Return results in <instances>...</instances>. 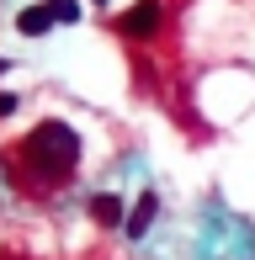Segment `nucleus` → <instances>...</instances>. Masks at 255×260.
Returning a JSON list of instances; mask_svg holds the SVG:
<instances>
[{
  "label": "nucleus",
  "mask_w": 255,
  "mask_h": 260,
  "mask_svg": "<svg viewBox=\"0 0 255 260\" xmlns=\"http://www.w3.org/2000/svg\"><path fill=\"white\" fill-rule=\"evenodd\" d=\"M154 212H160V197H154V191H138V202L128 207L122 234H128V239H144V234H149V223H154Z\"/></svg>",
  "instance_id": "3"
},
{
  "label": "nucleus",
  "mask_w": 255,
  "mask_h": 260,
  "mask_svg": "<svg viewBox=\"0 0 255 260\" xmlns=\"http://www.w3.org/2000/svg\"><path fill=\"white\" fill-rule=\"evenodd\" d=\"M160 27H165V0H138V6L122 11V21H117V32L133 38V43H149Z\"/></svg>",
  "instance_id": "2"
},
{
  "label": "nucleus",
  "mask_w": 255,
  "mask_h": 260,
  "mask_svg": "<svg viewBox=\"0 0 255 260\" xmlns=\"http://www.w3.org/2000/svg\"><path fill=\"white\" fill-rule=\"evenodd\" d=\"M0 260H32V255H21V250H6V255H0Z\"/></svg>",
  "instance_id": "8"
},
{
  "label": "nucleus",
  "mask_w": 255,
  "mask_h": 260,
  "mask_svg": "<svg viewBox=\"0 0 255 260\" xmlns=\"http://www.w3.org/2000/svg\"><path fill=\"white\" fill-rule=\"evenodd\" d=\"M48 11H53V21H59V27L80 21V0H48Z\"/></svg>",
  "instance_id": "6"
},
{
  "label": "nucleus",
  "mask_w": 255,
  "mask_h": 260,
  "mask_svg": "<svg viewBox=\"0 0 255 260\" xmlns=\"http://www.w3.org/2000/svg\"><path fill=\"white\" fill-rule=\"evenodd\" d=\"M75 165H80V133L69 122H53L48 117L11 154H0V175L27 197H48V191L75 181Z\"/></svg>",
  "instance_id": "1"
},
{
  "label": "nucleus",
  "mask_w": 255,
  "mask_h": 260,
  "mask_svg": "<svg viewBox=\"0 0 255 260\" xmlns=\"http://www.w3.org/2000/svg\"><path fill=\"white\" fill-rule=\"evenodd\" d=\"M96 6H107V0H96Z\"/></svg>",
  "instance_id": "10"
},
{
  "label": "nucleus",
  "mask_w": 255,
  "mask_h": 260,
  "mask_svg": "<svg viewBox=\"0 0 255 260\" xmlns=\"http://www.w3.org/2000/svg\"><path fill=\"white\" fill-rule=\"evenodd\" d=\"M6 69H11V58H0V75H6Z\"/></svg>",
  "instance_id": "9"
},
{
  "label": "nucleus",
  "mask_w": 255,
  "mask_h": 260,
  "mask_svg": "<svg viewBox=\"0 0 255 260\" xmlns=\"http://www.w3.org/2000/svg\"><path fill=\"white\" fill-rule=\"evenodd\" d=\"M16 112V96H11V90H0V117H11Z\"/></svg>",
  "instance_id": "7"
},
{
  "label": "nucleus",
  "mask_w": 255,
  "mask_h": 260,
  "mask_svg": "<svg viewBox=\"0 0 255 260\" xmlns=\"http://www.w3.org/2000/svg\"><path fill=\"white\" fill-rule=\"evenodd\" d=\"M122 212H128L122 197H112V191H96V197H90V218H96L101 229H122V223H128Z\"/></svg>",
  "instance_id": "4"
},
{
  "label": "nucleus",
  "mask_w": 255,
  "mask_h": 260,
  "mask_svg": "<svg viewBox=\"0 0 255 260\" xmlns=\"http://www.w3.org/2000/svg\"><path fill=\"white\" fill-rule=\"evenodd\" d=\"M48 27H53L48 0H38V6H27V11H16V32H21V38H43Z\"/></svg>",
  "instance_id": "5"
}]
</instances>
